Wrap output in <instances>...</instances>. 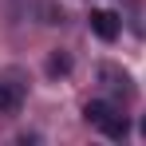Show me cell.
Here are the masks:
<instances>
[{
    "mask_svg": "<svg viewBox=\"0 0 146 146\" xmlns=\"http://www.w3.org/2000/svg\"><path fill=\"white\" fill-rule=\"evenodd\" d=\"M83 119L91 122L95 130H103L107 138H126V130H130L126 115L119 111V103H111V99H91L83 107Z\"/></svg>",
    "mask_w": 146,
    "mask_h": 146,
    "instance_id": "cell-1",
    "label": "cell"
},
{
    "mask_svg": "<svg viewBox=\"0 0 146 146\" xmlns=\"http://www.w3.org/2000/svg\"><path fill=\"white\" fill-rule=\"evenodd\" d=\"M99 79H103V87H107L111 95H119V99H130V75H126V71L111 67V63H103V67H99Z\"/></svg>",
    "mask_w": 146,
    "mask_h": 146,
    "instance_id": "cell-2",
    "label": "cell"
},
{
    "mask_svg": "<svg viewBox=\"0 0 146 146\" xmlns=\"http://www.w3.org/2000/svg\"><path fill=\"white\" fill-rule=\"evenodd\" d=\"M91 32L99 40H115L119 36V16L115 12H91Z\"/></svg>",
    "mask_w": 146,
    "mask_h": 146,
    "instance_id": "cell-3",
    "label": "cell"
},
{
    "mask_svg": "<svg viewBox=\"0 0 146 146\" xmlns=\"http://www.w3.org/2000/svg\"><path fill=\"white\" fill-rule=\"evenodd\" d=\"M20 107V87H12V83H0V115H12Z\"/></svg>",
    "mask_w": 146,
    "mask_h": 146,
    "instance_id": "cell-4",
    "label": "cell"
},
{
    "mask_svg": "<svg viewBox=\"0 0 146 146\" xmlns=\"http://www.w3.org/2000/svg\"><path fill=\"white\" fill-rule=\"evenodd\" d=\"M48 71H51V75H59V71H67V59H63V55H51V63H48Z\"/></svg>",
    "mask_w": 146,
    "mask_h": 146,
    "instance_id": "cell-5",
    "label": "cell"
},
{
    "mask_svg": "<svg viewBox=\"0 0 146 146\" xmlns=\"http://www.w3.org/2000/svg\"><path fill=\"white\" fill-rule=\"evenodd\" d=\"M142 134H146V119H142Z\"/></svg>",
    "mask_w": 146,
    "mask_h": 146,
    "instance_id": "cell-6",
    "label": "cell"
}]
</instances>
